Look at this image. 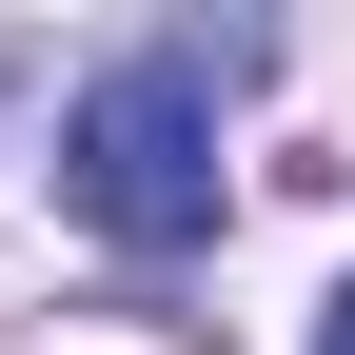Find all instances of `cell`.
I'll use <instances>...</instances> for the list:
<instances>
[{"mask_svg": "<svg viewBox=\"0 0 355 355\" xmlns=\"http://www.w3.org/2000/svg\"><path fill=\"white\" fill-rule=\"evenodd\" d=\"M60 198L99 217L119 257H198V237H217V79H198V60H119V79H79V119H60Z\"/></svg>", "mask_w": 355, "mask_h": 355, "instance_id": "6da1fadb", "label": "cell"}]
</instances>
